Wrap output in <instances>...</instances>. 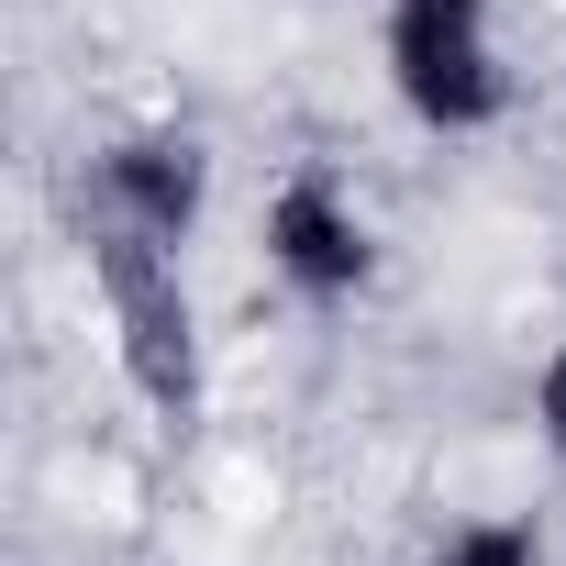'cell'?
<instances>
[]
</instances>
